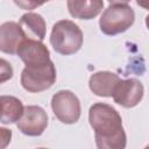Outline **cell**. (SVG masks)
<instances>
[{
	"mask_svg": "<svg viewBox=\"0 0 149 149\" xmlns=\"http://www.w3.org/2000/svg\"><path fill=\"white\" fill-rule=\"evenodd\" d=\"M0 105H1L0 121L2 125L17 122L24 112V106L22 101L13 95H1Z\"/></svg>",
	"mask_w": 149,
	"mask_h": 149,
	"instance_id": "obj_13",
	"label": "cell"
},
{
	"mask_svg": "<svg viewBox=\"0 0 149 149\" xmlns=\"http://www.w3.org/2000/svg\"><path fill=\"white\" fill-rule=\"evenodd\" d=\"M143 93L144 88L140 80L135 78L120 79L112 98L118 105L125 108H132L140 104L143 98Z\"/></svg>",
	"mask_w": 149,
	"mask_h": 149,
	"instance_id": "obj_7",
	"label": "cell"
},
{
	"mask_svg": "<svg viewBox=\"0 0 149 149\" xmlns=\"http://www.w3.org/2000/svg\"><path fill=\"white\" fill-rule=\"evenodd\" d=\"M104 8V0H68V9L72 17L92 20Z\"/></svg>",
	"mask_w": 149,
	"mask_h": 149,
	"instance_id": "obj_11",
	"label": "cell"
},
{
	"mask_svg": "<svg viewBox=\"0 0 149 149\" xmlns=\"http://www.w3.org/2000/svg\"><path fill=\"white\" fill-rule=\"evenodd\" d=\"M47 126H48V114L41 106H36V105L26 106L21 119L16 122L17 129L27 136L42 135Z\"/></svg>",
	"mask_w": 149,
	"mask_h": 149,
	"instance_id": "obj_6",
	"label": "cell"
},
{
	"mask_svg": "<svg viewBox=\"0 0 149 149\" xmlns=\"http://www.w3.org/2000/svg\"><path fill=\"white\" fill-rule=\"evenodd\" d=\"M28 38L20 23L14 21L3 22L0 27V50L3 54L16 55L20 44Z\"/></svg>",
	"mask_w": 149,
	"mask_h": 149,
	"instance_id": "obj_8",
	"label": "cell"
},
{
	"mask_svg": "<svg viewBox=\"0 0 149 149\" xmlns=\"http://www.w3.org/2000/svg\"><path fill=\"white\" fill-rule=\"evenodd\" d=\"M16 55L26 65L50 61V52L47 45L42 41L33 38H26L20 44Z\"/></svg>",
	"mask_w": 149,
	"mask_h": 149,
	"instance_id": "obj_9",
	"label": "cell"
},
{
	"mask_svg": "<svg viewBox=\"0 0 149 149\" xmlns=\"http://www.w3.org/2000/svg\"><path fill=\"white\" fill-rule=\"evenodd\" d=\"M0 136H1V148H6V146L10 142L12 132L6 128H0Z\"/></svg>",
	"mask_w": 149,
	"mask_h": 149,
	"instance_id": "obj_16",
	"label": "cell"
},
{
	"mask_svg": "<svg viewBox=\"0 0 149 149\" xmlns=\"http://www.w3.org/2000/svg\"><path fill=\"white\" fill-rule=\"evenodd\" d=\"M120 77L111 71H98L91 74L88 79L90 90L98 97H113Z\"/></svg>",
	"mask_w": 149,
	"mask_h": 149,
	"instance_id": "obj_10",
	"label": "cell"
},
{
	"mask_svg": "<svg viewBox=\"0 0 149 149\" xmlns=\"http://www.w3.org/2000/svg\"><path fill=\"white\" fill-rule=\"evenodd\" d=\"M57 78L56 68L51 61L26 65L21 72V86L30 92L38 93L50 88Z\"/></svg>",
	"mask_w": 149,
	"mask_h": 149,
	"instance_id": "obj_3",
	"label": "cell"
},
{
	"mask_svg": "<svg viewBox=\"0 0 149 149\" xmlns=\"http://www.w3.org/2000/svg\"><path fill=\"white\" fill-rule=\"evenodd\" d=\"M83 41V31L73 21H57L51 29L50 44L54 50L59 55L69 56L76 54L80 50Z\"/></svg>",
	"mask_w": 149,
	"mask_h": 149,
	"instance_id": "obj_2",
	"label": "cell"
},
{
	"mask_svg": "<svg viewBox=\"0 0 149 149\" xmlns=\"http://www.w3.org/2000/svg\"><path fill=\"white\" fill-rule=\"evenodd\" d=\"M12 77H13V69L10 64L6 59L1 58L0 59V83H5Z\"/></svg>",
	"mask_w": 149,
	"mask_h": 149,
	"instance_id": "obj_15",
	"label": "cell"
},
{
	"mask_svg": "<svg viewBox=\"0 0 149 149\" xmlns=\"http://www.w3.org/2000/svg\"><path fill=\"white\" fill-rule=\"evenodd\" d=\"M13 1L19 8L24 9V10H31V9H35V8L44 5L45 2H48L50 0H13Z\"/></svg>",
	"mask_w": 149,
	"mask_h": 149,
	"instance_id": "obj_14",
	"label": "cell"
},
{
	"mask_svg": "<svg viewBox=\"0 0 149 149\" xmlns=\"http://www.w3.org/2000/svg\"><path fill=\"white\" fill-rule=\"evenodd\" d=\"M135 21V13L128 5H109L99 19L100 30L108 36L125 33Z\"/></svg>",
	"mask_w": 149,
	"mask_h": 149,
	"instance_id": "obj_4",
	"label": "cell"
},
{
	"mask_svg": "<svg viewBox=\"0 0 149 149\" xmlns=\"http://www.w3.org/2000/svg\"><path fill=\"white\" fill-rule=\"evenodd\" d=\"M88 122L94 130L95 144L99 149H123L126 147L127 136L122 119L111 105L93 104L88 111Z\"/></svg>",
	"mask_w": 149,
	"mask_h": 149,
	"instance_id": "obj_1",
	"label": "cell"
},
{
	"mask_svg": "<svg viewBox=\"0 0 149 149\" xmlns=\"http://www.w3.org/2000/svg\"><path fill=\"white\" fill-rule=\"evenodd\" d=\"M23 31L26 33L28 38L43 41L45 37L47 24L42 15L33 12H28L23 14L19 21Z\"/></svg>",
	"mask_w": 149,
	"mask_h": 149,
	"instance_id": "obj_12",
	"label": "cell"
},
{
	"mask_svg": "<svg viewBox=\"0 0 149 149\" xmlns=\"http://www.w3.org/2000/svg\"><path fill=\"white\" fill-rule=\"evenodd\" d=\"M51 109L54 115L65 125L76 123L81 114L80 101L70 90H61L52 95Z\"/></svg>",
	"mask_w": 149,
	"mask_h": 149,
	"instance_id": "obj_5",
	"label": "cell"
},
{
	"mask_svg": "<svg viewBox=\"0 0 149 149\" xmlns=\"http://www.w3.org/2000/svg\"><path fill=\"white\" fill-rule=\"evenodd\" d=\"M136 3H137V6L149 10V0H136Z\"/></svg>",
	"mask_w": 149,
	"mask_h": 149,
	"instance_id": "obj_17",
	"label": "cell"
},
{
	"mask_svg": "<svg viewBox=\"0 0 149 149\" xmlns=\"http://www.w3.org/2000/svg\"><path fill=\"white\" fill-rule=\"evenodd\" d=\"M146 26H147V28L149 29V15L146 16Z\"/></svg>",
	"mask_w": 149,
	"mask_h": 149,
	"instance_id": "obj_19",
	"label": "cell"
},
{
	"mask_svg": "<svg viewBox=\"0 0 149 149\" xmlns=\"http://www.w3.org/2000/svg\"><path fill=\"white\" fill-rule=\"evenodd\" d=\"M109 5H127L130 0H107Z\"/></svg>",
	"mask_w": 149,
	"mask_h": 149,
	"instance_id": "obj_18",
	"label": "cell"
},
{
	"mask_svg": "<svg viewBox=\"0 0 149 149\" xmlns=\"http://www.w3.org/2000/svg\"><path fill=\"white\" fill-rule=\"evenodd\" d=\"M148 147H149V146H148Z\"/></svg>",
	"mask_w": 149,
	"mask_h": 149,
	"instance_id": "obj_20",
	"label": "cell"
}]
</instances>
